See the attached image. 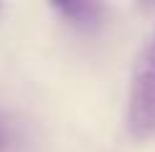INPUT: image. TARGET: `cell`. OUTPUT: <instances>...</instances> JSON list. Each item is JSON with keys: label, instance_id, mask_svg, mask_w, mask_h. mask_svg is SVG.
Listing matches in <instances>:
<instances>
[{"label": "cell", "instance_id": "4", "mask_svg": "<svg viewBox=\"0 0 155 152\" xmlns=\"http://www.w3.org/2000/svg\"><path fill=\"white\" fill-rule=\"evenodd\" d=\"M0 10H3V5H0Z\"/></svg>", "mask_w": 155, "mask_h": 152}, {"label": "cell", "instance_id": "1", "mask_svg": "<svg viewBox=\"0 0 155 152\" xmlns=\"http://www.w3.org/2000/svg\"><path fill=\"white\" fill-rule=\"evenodd\" d=\"M127 129L135 139L155 137V28L140 46L132 63L130 97H127Z\"/></svg>", "mask_w": 155, "mask_h": 152}, {"label": "cell", "instance_id": "3", "mask_svg": "<svg viewBox=\"0 0 155 152\" xmlns=\"http://www.w3.org/2000/svg\"><path fill=\"white\" fill-rule=\"evenodd\" d=\"M10 147H13V124L0 112V152H10Z\"/></svg>", "mask_w": 155, "mask_h": 152}, {"label": "cell", "instance_id": "2", "mask_svg": "<svg viewBox=\"0 0 155 152\" xmlns=\"http://www.w3.org/2000/svg\"><path fill=\"white\" fill-rule=\"evenodd\" d=\"M54 10L71 28L84 30V33L94 30L102 23V15H104V5H99V3H56Z\"/></svg>", "mask_w": 155, "mask_h": 152}]
</instances>
